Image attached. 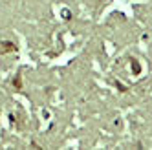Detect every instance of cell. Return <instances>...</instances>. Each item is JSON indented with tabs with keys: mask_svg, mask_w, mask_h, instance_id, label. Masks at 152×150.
Listing matches in <instances>:
<instances>
[{
	"mask_svg": "<svg viewBox=\"0 0 152 150\" xmlns=\"http://www.w3.org/2000/svg\"><path fill=\"white\" fill-rule=\"evenodd\" d=\"M17 51V46L13 42H0V53H11Z\"/></svg>",
	"mask_w": 152,
	"mask_h": 150,
	"instance_id": "1",
	"label": "cell"
}]
</instances>
